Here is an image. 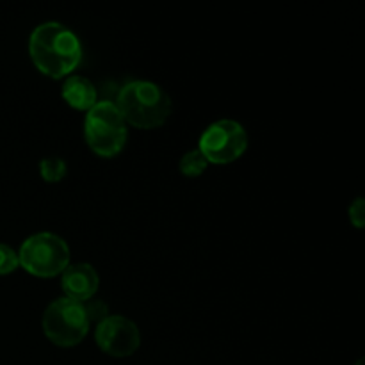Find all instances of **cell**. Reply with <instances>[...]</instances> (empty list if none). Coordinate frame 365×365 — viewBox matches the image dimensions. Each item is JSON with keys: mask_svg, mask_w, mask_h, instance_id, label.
I'll list each match as a JSON object with an SVG mask.
<instances>
[{"mask_svg": "<svg viewBox=\"0 0 365 365\" xmlns=\"http://www.w3.org/2000/svg\"><path fill=\"white\" fill-rule=\"evenodd\" d=\"M114 103L125 123L141 130L163 127L173 109L170 95L152 81L127 82L118 91Z\"/></svg>", "mask_w": 365, "mask_h": 365, "instance_id": "7a4b0ae2", "label": "cell"}, {"mask_svg": "<svg viewBox=\"0 0 365 365\" xmlns=\"http://www.w3.org/2000/svg\"><path fill=\"white\" fill-rule=\"evenodd\" d=\"M98 273L91 264H70L61 273V287L66 294L64 298L73 299V302L86 303L93 299L98 291Z\"/></svg>", "mask_w": 365, "mask_h": 365, "instance_id": "ba28073f", "label": "cell"}, {"mask_svg": "<svg viewBox=\"0 0 365 365\" xmlns=\"http://www.w3.org/2000/svg\"><path fill=\"white\" fill-rule=\"evenodd\" d=\"M96 346L106 355L127 359L141 346V331L138 324L125 316H109L95 328Z\"/></svg>", "mask_w": 365, "mask_h": 365, "instance_id": "52a82bcc", "label": "cell"}, {"mask_svg": "<svg viewBox=\"0 0 365 365\" xmlns=\"http://www.w3.org/2000/svg\"><path fill=\"white\" fill-rule=\"evenodd\" d=\"M198 150L209 164H230L248 150V134L235 120H217L203 130Z\"/></svg>", "mask_w": 365, "mask_h": 365, "instance_id": "8992f818", "label": "cell"}, {"mask_svg": "<svg viewBox=\"0 0 365 365\" xmlns=\"http://www.w3.org/2000/svg\"><path fill=\"white\" fill-rule=\"evenodd\" d=\"M29 53L34 66L50 78L73 75L82 61V45L71 29L59 21L38 25L29 38Z\"/></svg>", "mask_w": 365, "mask_h": 365, "instance_id": "6da1fadb", "label": "cell"}, {"mask_svg": "<svg viewBox=\"0 0 365 365\" xmlns=\"http://www.w3.org/2000/svg\"><path fill=\"white\" fill-rule=\"evenodd\" d=\"M207 166H209V163H207V159L203 157V153L196 148V150H191V152H187L184 157H182L180 164H178V170H180V173L184 175V177L196 178L200 177V175H203V171L207 170Z\"/></svg>", "mask_w": 365, "mask_h": 365, "instance_id": "30bf717a", "label": "cell"}, {"mask_svg": "<svg viewBox=\"0 0 365 365\" xmlns=\"http://www.w3.org/2000/svg\"><path fill=\"white\" fill-rule=\"evenodd\" d=\"M39 173H41L43 180L50 182V184H57L63 180L68 173V164L64 163L61 157H45L39 163Z\"/></svg>", "mask_w": 365, "mask_h": 365, "instance_id": "8fae6325", "label": "cell"}, {"mask_svg": "<svg viewBox=\"0 0 365 365\" xmlns=\"http://www.w3.org/2000/svg\"><path fill=\"white\" fill-rule=\"evenodd\" d=\"M84 138L91 152L103 159H113L125 148L128 130L116 103L98 100L86 113Z\"/></svg>", "mask_w": 365, "mask_h": 365, "instance_id": "3957f363", "label": "cell"}, {"mask_svg": "<svg viewBox=\"0 0 365 365\" xmlns=\"http://www.w3.org/2000/svg\"><path fill=\"white\" fill-rule=\"evenodd\" d=\"M86 310V316H88L89 324H100L103 319L110 316L109 314V307L102 302V299H89V302L82 303Z\"/></svg>", "mask_w": 365, "mask_h": 365, "instance_id": "4fadbf2b", "label": "cell"}, {"mask_svg": "<svg viewBox=\"0 0 365 365\" xmlns=\"http://www.w3.org/2000/svg\"><path fill=\"white\" fill-rule=\"evenodd\" d=\"M349 220H351V223L355 225L359 230H362L365 225V205L362 198H356L355 202L349 205Z\"/></svg>", "mask_w": 365, "mask_h": 365, "instance_id": "5bb4252c", "label": "cell"}, {"mask_svg": "<svg viewBox=\"0 0 365 365\" xmlns=\"http://www.w3.org/2000/svg\"><path fill=\"white\" fill-rule=\"evenodd\" d=\"M20 267V260H18V253L14 252L11 246L2 245L0 242V277L14 273Z\"/></svg>", "mask_w": 365, "mask_h": 365, "instance_id": "7c38bea8", "label": "cell"}, {"mask_svg": "<svg viewBox=\"0 0 365 365\" xmlns=\"http://www.w3.org/2000/svg\"><path fill=\"white\" fill-rule=\"evenodd\" d=\"M89 319L84 305L68 298H59L46 307L43 314V331L52 344L75 348L89 334Z\"/></svg>", "mask_w": 365, "mask_h": 365, "instance_id": "5b68a950", "label": "cell"}, {"mask_svg": "<svg viewBox=\"0 0 365 365\" xmlns=\"http://www.w3.org/2000/svg\"><path fill=\"white\" fill-rule=\"evenodd\" d=\"M355 365H364V360H359V362H356Z\"/></svg>", "mask_w": 365, "mask_h": 365, "instance_id": "9a60e30c", "label": "cell"}, {"mask_svg": "<svg viewBox=\"0 0 365 365\" xmlns=\"http://www.w3.org/2000/svg\"><path fill=\"white\" fill-rule=\"evenodd\" d=\"M61 96L70 107L77 110L88 113L96 102H98V93L93 82L82 75H70L64 78L61 86Z\"/></svg>", "mask_w": 365, "mask_h": 365, "instance_id": "9c48e42d", "label": "cell"}, {"mask_svg": "<svg viewBox=\"0 0 365 365\" xmlns=\"http://www.w3.org/2000/svg\"><path fill=\"white\" fill-rule=\"evenodd\" d=\"M18 260L32 277L52 278L70 266V246L52 232H39L25 239Z\"/></svg>", "mask_w": 365, "mask_h": 365, "instance_id": "277c9868", "label": "cell"}]
</instances>
